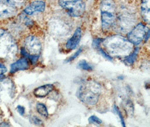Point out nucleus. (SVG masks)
<instances>
[{"label": "nucleus", "instance_id": "nucleus-16", "mask_svg": "<svg viewBox=\"0 0 150 127\" xmlns=\"http://www.w3.org/2000/svg\"><path fill=\"white\" fill-rule=\"evenodd\" d=\"M36 108H37V110L39 114L45 118H47L48 116L47 109L46 106L44 104L38 103L37 105Z\"/></svg>", "mask_w": 150, "mask_h": 127}, {"label": "nucleus", "instance_id": "nucleus-4", "mask_svg": "<svg viewBox=\"0 0 150 127\" xmlns=\"http://www.w3.org/2000/svg\"><path fill=\"white\" fill-rule=\"evenodd\" d=\"M59 2L71 17H80L85 11V4L82 0H59Z\"/></svg>", "mask_w": 150, "mask_h": 127}, {"label": "nucleus", "instance_id": "nucleus-17", "mask_svg": "<svg viewBox=\"0 0 150 127\" xmlns=\"http://www.w3.org/2000/svg\"><path fill=\"white\" fill-rule=\"evenodd\" d=\"M77 67L80 69H82L85 71H90L93 70V67L91 65H90L86 60H81L77 65Z\"/></svg>", "mask_w": 150, "mask_h": 127}, {"label": "nucleus", "instance_id": "nucleus-6", "mask_svg": "<svg viewBox=\"0 0 150 127\" xmlns=\"http://www.w3.org/2000/svg\"><path fill=\"white\" fill-rule=\"evenodd\" d=\"M25 45L28 53L32 54L39 55L42 50V46L40 41L36 37L29 36L25 41Z\"/></svg>", "mask_w": 150, "mask_h": 127}, {"label": "nucleus", "instance_id": "nucleus-5", "mask_svg": "<svg viewBox=\"0 0 150 127\" xmlns=\"http://www.w3.org/2000/svg\"><path fill=\"white\" fill-rule=\"evenodd\" d=\"M149 31L142 23H139L128 34L127 39L133 45H138L143 41Z\"/></svg>", "mask_w": 150, "mask_h": 127}, {"label": "nucleus", "instance_id": "nucleus-22", "mask_svg": "<svg viewBox=\"0 0 150 127\" xmlns=\"http://www.w3.org/2000/svg\"><path fill=\"white\" fill-rule=\"evenodd\" d=\"M32 121L36 126L42 125V121L36 116H33L32 118Z\"/></svg>", "mask_w": 150, "mask_h": 127}, {"label": "nucleus", "instance_id": "nucleus-12", "mask_svg": "<svg viewBox=\"0 0 150 127\" xmlns=\"http://www.w3.org/2000/svg\"><path fill=\"white\" fill-rule=\"evenodd\" d=\"M14 13V6L8 4L4 0H0V17H7Z\"/></svg>", "mask_w": 150, "mask_h": 127}, {"label": "nucleus", "instance_id": "nucleus-21", "mask_svg": "<svg viewBox=\"0 0 150 127\" xmlns=\"http://www.w3.org/2000/svg\"><path fill=\"white\" fill-rule=\"evenodd\" d=\"M82 51H83L82 48H81V47L79 48V49L75 52V53L72 56H71L70 58H69L67 60H66V62H71V61L75 60V58H77V57L79 55V54L82 53Z\"/></svg>", "mask_w": 150, "mask_h": 127}, {"label": "nucleus", "instance_id": "nucleus-23", "mask_svg": "<svg viewBox=\"0 0 150 127\" xmlns=\"http://www.w3.org/2000/svg\"><path fill=\"white\" fill-rule=\"evenodd\" d=\"M18 112L19 113V114L21 115H23L24 113H25V108L24 107L21 106H18V107L16 108Z\"/></svg>", "mask_w": 150, "mask_h": 127}, {"label": "nucleus", "instance_id": "nucleus-9", "mask_svg": "<svg viewBox=\"0 0 150 127\" xmlns=\"http://www.w3.org/2000/svg\"><path fill=\"white\" fill-rule=\"evenodd\" d=\"M82 37V30L80 28H77L72 36L68 41L66 47L69 50H74L78 45Z\"/></svg>", "mask_w": 150, "mask_h": 127}, {"label": "nucleus", "instance_id": "nucleus-8", "mask_svg": "<svg viewBox=\"0 0 150 127\" xmlns=\"http://www.w3.org/2000/svg\"><path fill=\"white\" fill-rule=\"evenodd\" d=\"M46 5L43 1H35L32 2L25 9V13L29 15H32L37 12H43L45 9Z\"/></svg>", "mask_w": 150, "mask_h": 127}, {"label": "nucleus", "instance_id": "nucleus-7", "mask_svg": "<svg viewBox=\"0 0 150 127\" xmlns=\"http://www.w3.org/2000/svg\"><path fill=\"white\" fill-rule=\"evenodd\" d=\"M65 22L60 20H54L51 23V30L54 34L58 36H65L69 31V27Z\"/></svg>", "mask_w": 150, "mask_h": 127}, {"label": "nucleus", "instance_id": "nucleus-19", "mask_svg": "<svg viewBox=\"0 0 150 127\" xmlns=\"http://www.w3.org/2000/svg\"><path fill=\"white\" fill-rule=\"evenodd\" d=\"M88 121L90 124H98V125H100L102 123V121L95 115H92L90 116L89 118Z\"/></svg>", "mask_w": 150, "mask_h": 127}, {"label": "nucleus", "instance_id": "nucleus-11", "mask_svg": "<svg viewBox=\"0 0 150 127\" xmlns=\"http://www.w3.org/2000/svg\"><path fill=\"white\" fill-rule=\"evenodd\" d=\"M28 67L29 65L27 59L21 58V60L15 62L11 65L10 72L11 73H15L19 71L27 70L28 68Z\"/></svg>", "mask_w": 150, "mask_h": 127}, {"label": "nucleus", "instance_id": "nucleus-25", "mask_svg": "<svg viewBox=\"0 0 150 127\" xmlns=\"http://www.w3.org/2000/svg\"><path fill=\"white\" fill-rule=\"evenodd\" d=\"M0 126H1V127H4V126L8 127V126H9V124H6V123H2L0 124Z\"/></svg>", "mask_w": 150, "mask_h": 127}, {"label": "nucleus", "instance_id": "nucleus-24", "mask_svg": "<svg viewBox=\"0 0 150 127\" xmlns=\"http://www.w3.org/2000/svg\"><path fill=\"white\" fill-rule=\"evenodd\" d=\"M7 72V68L4 65L0 63V75L5 74Z\"/></svg>", "mask_w": 150, "mask_h": 127}, {"label": "nucleus", "instance_id": "nucleus-14", "mask_svg": "<svg viewBox=\"0 0 150 127\" xmlns=\"http://www.w3.org/2000/svg\"><path fill=\"white\" fill-rule=\"evenodd\" d=\"M138 53V48L137 47L127 57V58L124 60V62L128 65H132L136 60Z\"/></svg>", "mask_w": 150, "mask_h": 127}, {"label": "nucleus", "instance_id": "nucleus-18", "mask_svg": "<svg viewBox=\"0 0 150 127\" xmlns=\"http://www.w3.org/2000/svg\"><path fill=\"white\" fill-rule=\"evenodd\" d=\"M8 4L13 6H20L22 5L25 0H4Z\"/></svg>", "mask_w": 150, "mask_h": 127}, {"label": "nucleus", "instance_id": "nucleus-20", "mask_svg": "<svg viewBox=\"0 0 150 127\" xmlns=\"http://www.w3.org/2000/svg\"><path fill=\"white\" fill-rule=\"evenodd\" d=\"M114 112L118 115V116L119 117V118H120V121H121V122H122V126H123V127H125L123 115H122V114L120 113V110H119L118 107L116 106H114Z\"/></svg>", "mask_w": 150, "mask_h": 127}, {"label": "nucleus", "instance_id": "nucleus-13", "mask_svg": "<svg viewBox=\"0 0 150 127\" xmlns=\"http://www.w3.org/2000/svg\"><path fill=\"white\" fill-rule=\"evenodd\" d=\"M141 14L145 22H150V0H142L141 5Z\"/></svg>", "mask_w": 150, "mask_h": 127}, {"label": "nucleus", "instance_id": "nucleus-10", "mask_svg": "<svg viewBox=\"0 0 150 127\" xmlns=\"http://www.w3.org/2000/svg\"><path fill=\"white\" fill-rule=\"evenodd\" d=\"M54 89V85L52 84H46L35 89L34 94L35 96L39 98L45 97L51 92Z\"/></svg>", "mask_w": 150, "mask_h": 127}, {"label": "nucleus", "instance_id": "nucleus-3", "mask_svg": "<svg viewBox=\"0 0 150 127\" xmlns=\"http://www.w3.org/2000/svg\"><path fill=\"white\" fill-rule=\"evenodd\" d=\"M102 27L108 30L114 25L115 22V5L112 0H103L100 5Z\"/></svg>", "mask_w": 150, "mask_h": 127}, {"label": "nucleus", "instance_id": "nucleus-2", "mask_svg": "<svg viewBox=\"0 0 150 127\" xmlns=\"http://www.w3.org/2000/svg\"><path fill=\"white\" fill-rule=\"evenodd\" d=\"M101 93V85L95 81H87L79 88L77 96L83 103L89 105H95Z\"/></svg>", "mask_w": 150, "mask_h": 127}, {"label": "nucleus", "instance_id": "nucleus-1", "mask_svg": "<svg viewBox=\"0 0 150 127\" xmlns=\"http://www.w3.org/2000/svg\"><path fill=\"white\" fill-rule=\"evenodd\" d=\"M105 51L111 57L123 58L128 57L133 50V44L124 37L114 35L102 41Z\"/></svg>", "mask_w": 150, "mask_h": 127}, {"label": "nucleus", "instance_id": "nucleus-15", "mask_svg": "<svg viewBox=\"0 0 150 127\" xmlns=\"http://www.w3.org/2000/svg\"><path fill=\"white\" fill-rule=\"evenodd\" d=\"M21 53L23 55H24L25 57L27 58L28 59H29V60H30V62L32 63V64H35L37 62V60H38V58H39V55H32V54H30L29 53H28L27 51L24 48L21 49Z\"/></svg>", "mask_w": 150, "mask_h": 127}]
</instances>
